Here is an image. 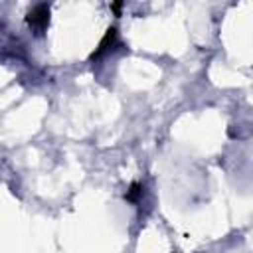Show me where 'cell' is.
Masks as SVG:
<instances>
[{
  "mask_svg": "<svg viewBox=\"0 0 253 253\" xmlns=\"http://www.w3.org/2000/svg\"><path fill=\"white\" fill-rule=\"evenodd\" d=\"M47 20H49V10L45 4H40L36 6L30 14H28V24L36 30H43L47 26Z\"/></svg>",
  "mask_w": 253,
  "mask_h": 253,
  "instance_id": "6da1fadb",
  "label": "cell"
}]
</instances>
